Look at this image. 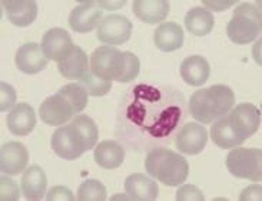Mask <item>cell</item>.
Masks as SVG:
<instances>
[{
  "mask_svg": "<svg viewBox=\"0 0 262 201\" xmlns=\"http://www.w3.org/2000/svg\"><path fill=\"white\" fill-rule=\"evenodd\" d=\"M125 53V71H123V75L118 82L121 84H128V82H132L134 79L138 78L139 75V71H141V62L138 56L132 53V52H123Z\"/></svg>",
  "mask_w": 262,
  "mask_h": 201,
  "instance_id": "4dcf8cb0",
  "label": "cell"
},
{
  "mask_svg": "<svg viewBox=\"0 0 262 201\" xmlns=\"http://www.w3.org/2000/svg\"><path fill=\"white\" fill-rule=\"evenodd\" d=\"M93 158H95V163L102 168L115 170L121 167L125 161V148L122 144L116 141H102L95 148Z\"/></svg>",
  "mask_w": 262,
  "mask_h": 201,
  "instance_id": "cb8c5ba5",
  "label": "cell"
},
{
  "mask_svg": "<svg viewBox=\"0 0 262 201\" xmlns=\"http://www.w3.org/2000/svg\"><path fill=\"white\" fill-rule=\"evenodd\" d=\"M235 105L234 91L227 85H212L198 89L189 98V112L201 124H212L227 115Z\"/></svg>",
  "mask_w": 262,
  "mask_h": 201,
  "instance_id": "7a4b0ae2",
  "label": "cell"
},
{
  "mask_svg": "<svg viewBox=\"0 0 262 201\" xmlns=\"http://www.w3.org/2000/svg\"><path fill=\"white\" fill-rule=\"evenodd\" d=\"M98 3V6L103 10H118V9H121L126 5V2L125 0H121V2H96Z\"/></svg>",
  "mask_w": 262,
  "mask_h": 201,
  "instance_id": "74e56055",
  "label": "cell"
},
{
  "mask_svg": "<svg viewBox=\"0 0 262 201\" xmlns=\"http://www.w3.org/2000/svg\"><path fill=\"white\" fill-rule=\"evenodd\" d=\"M73 116H75V111L69 104V100L64 99L59 93L46 98L40 105V119L50 127L63 125Z\"/></svg>",
  "mask_w": 262,
  "mask_h": 201,
  "instance_id": "7c38bea8",
  "label": "cell"
},
{
  "mask_svg": "<svg viewBox=\"0 0 262 201\" xmlns=\"http://www.w3.org/2000/svg\"><path fill=\"white\" fill-rule=\"evenodd\" d=\"M14 62L20 72L28 73V75H35V73L42 72L48 66L49 59L45 56L40 45L30 42L21 45L17 49Z\"/></svg>",
  "mask_w": 262,
  "mask_h": 201,
  "instance_id": "9a60e30c",
  "label": "cell"
},
{
  "mask_svg": "<svg viewBox=\"0 0 262 201\" xmlns=\"http://www.w3.org/2000/svg\"><path fill=\"white\" fill-rule=\"evenodd\" d=\"M14 102H16L14 89L6 82H2L0 84V111L2 112L9 111L14 105Z\"/></svg>",
  "mask_w": 262,
  "mask_h": 201,
  "instance_id": "836d02e7",
  "label": "cell"
},
{
  "mask_svg": "<svg viewBox=\"0 0 262 201\" xmlns=\"http://www.w3.org/2000/svg\"><path fill=\"white\" fill-rule=\"evenodd\" d=\"M215 19L205 7H193L185 16V28L195 36H206L212 32Z\"/></svg>",
  "mask_w": 262,
  "mask_h": 201,
  "instance_id": "484cf974",
  "label": "cell"
},
{
  "mask_svg": "<svg viewBox=\"0 0 262 201\" xmlns=\"http://www.w3.org/2000/svg\"><path fill=\"white\" fill-rule=\"evenodd\" d=\"M102 9L96 2H80L78 6L72 10L69 16V26L72 30L78 33L92 32L96 26H99L102 21Z\"/></svg>",
  "mask_w": 262,
  "mask_h": 201,
  "instance_id": "4fadbf2b",
  "label": "cell"
},
{
  "mask_svg": "<svg viewBox=\"0 0 262 201\" xmlns=\"http://www.w3.org/2000/svg\"><path fill=\"white\" fill-rule=\"evenodd\" d=\"M91 71L102 79L119 81L125 71V53L114 46H99L91 55Z\"/></svg>",
  "mask_w": 262,
  "mask_h": 201,
  "instance_id": "8992f818",
  "label": "cell"
},
{
  "mask_svg": "<svg viewBox=\"0 0 262 201\" xmlns=\"http://www.w3.org/2000/svg\"><path fill=\"white\" fill-rule=\"evenodd\" d=\"M211 138L212 141L222 150H229V148H235L239 147L245 143L241 136L236 134L234 127L231 125L228 114L221 116L220 119L212 122L211 127Z\"/></svg>",
  "mask_w": 262,
  "mask_h": 201,
  "instance_id": "d4e9b609",
  "label": "cell"
},
{
  "mask_svg": "<svg viewBox=\"0 0 262 201\" xmlns=\"http://www.w3.org/2000/svg\"><path fill=\"white\" fill-rule=\"evenodd\" d=\"M79 84L83 86L88 95H92V96H103L112 89V81L99 78L92 71H88L85 76L79 81Z\"/></svg>",
  "mask_w": 262,
  "mask_h": 201,
  "instance_id": "f546056e",
  "label": "cell"
},
{
  "mask_svg": "<svg viewBox=\"0 0 262 201\" xmlns=\"http://www.w3.org/2000/svg\"><path fill=\"white\" fill-rule=\"evenodd\" d=\"M231 125L236 134L247 141L249 136L255 134L261 125V111L254 104H239L228 112Z\"/></svg>",
  "mask_w": 262,
  "mask_h": 201,
  "instance_id": "9c48e42d",
  "label": "cell"
},
{
  "mask_svg": "<svg viewBox=\"0 0 262 201\" xmlns=\"http://www.w3.org/2000/svg\"><path fill=\"white\" fill-rule=\"evenodd\" d=\"M178 201H204L205 197L198 187L192 186V184H184L178 188L177 191Z\"/></svg>",
  "mask_w": 262,
  "mask_h": 201,
  "instance_id": "d6a6232c",
  "label": "cell"
},
{
  "mask_svg": "<svg viewBox=\"0 0 262 201\" xmlns=\"http://www.w3.org/2000/svg\"><path fill=\"white\" fill-rule=\"evenodd\" d=\"M188 112L184 93L177 88L138 84L121 99L116 136L136 151L169 145Z\"/></svg>",
  "mask_w": 262,
  "mask_h": 201,
  "instance_id": "6da1fadb",
  "label": "cell"
},
{
  "mask_svg": "<svg viewBox=\"0 0 262 201\" xmlns=\"http://www.w3.org/2000/svg\"><path fill=\"white\" fill-rule=\"evenodd\" d=\"M46 200L48 201H73L75 195L68 187L64 186H55L50 188L46 194Z\"/></svg>",
  "mask_w": 262,
  "mask_h": 201,
  "instance_id": "e575fe53",
  "label": "cell"
},
{
  "mask_svg": "<svg viewBox=\"0 0 262 201\" xmlns=\"http://www.w3.org/2000/svg\"><path fill=\"white\" fill-rule=\"evenodd\" d=\"M48 178L46 174L39 165H30L25 170L21 177V191L25 198L32 201L42 200L46 194Z\"/></svg>",
  "mask_w": 262,
  "mask_h": 201,
  "instance_id": "ac0fdd59",
  "label": "cell"
},
{
  "mask_svg": "<svg viewBox=\"0 0 262 201\" xmlns=\"http://www.w3.org/2000/svg\"><path fill=\"white\" fill-rule=\"evenodd\" d=\"M36 125L35 109L29 104H17L7 116V128L13 135H29Z\"/></svg>",
  "mask_w": 262,
  "mask_h": 201,
  "instance_id": "2e32d148",
  "label": "cell"
},
{
  "mask_svg": "<svg viewBox=\"0 0 262 201\" xmlns=\"http://www.w3.org/2000/svg\"><path fill=\"white\" fill-rule=\"evenodd\" d=\"M145 170L150 177L163 183L168 187H177L184 184L188 174L189 164L186 158L178 152L165 147L154 148L145 158Z\"/></svg>",
  "mask_w": 262,
  "mask_h": 201,
  "instance_id": "3957f363",
  "label": "cell"
},
{
  "mask_svg": "<svg viewBox=\"0 0 262 201\" xmlns=\"http://www.w3.org/2000/svg\"><path fill=\"white\" fill-rule=\"evenodd\" d=\"M134 30V25L126 16L122 14H109L100 21L96 36L102 43L112 45H123L130 39Z\"/></svg>",
  "mask_w": 262,
  "mask_h": 201,
  "instance_id": "ba28073f",
  "label": "cell"
},
{
  "mask_svg": "<svg viewBox=\"0 0 262 201\" xmlns=\"http://www.w3.org/2000/svg\"><path fill=\"white\" fill-rule=\"evenodd\" d=\"M40 46L45 56L57 64L69 56L75 48L69 32H66L62 28H52L48 32H45Z\"/></svg>",
  "mask_w": 262,
  "mask_h": 201,
  "instance_id": "8fae6325",
  "label": "cell"
},
{
  "mask_svg": "<svg viewBox=\"0 0 262 201\" xmlns=\"http://www.w3.org/2000/svg\"><path fill=\"white\" fill-rule=\"evenodd\" d=\"M261 29V9L251 3H242L234 10L227 26V35L236 45H248L259 36Z\"/></svg>",
  "mask_w": 262,
  "mask_h": 201,
  "instance_id": "277c9868",
  "label": "cell"
},
{
  "mask_svg": "<svg viewBox=\"0 0 262 201\" xmlns=\"http://www.w3.org/2000/svg\"><path fill=\"white\" fill-rule=\"evenodd\" d=\"M57 71L63 78L79 82L88 73V71H91L89 59L85 50L79 46H75L71 55L57 64Z\"/></svg>",
  "mask_w": 262,
  "mask_h": 201,
  "instance_id": "44dd1931",
  "label": "cell"
},
{
  "mask_svg": "<svg viewBox=\"0 0 262 201\" xmlns=\"http://www.w3.org/2000/svg\"><path fill=\"white\" fill-rule=\"evenodd\" d=\"M228 171L236 178L261 181L262 178V151L261 148H234L227 155Z\"/></svg>",
  "mask_w": 262,
  "mask_h": 201,
  "instance_id": "5b68a950",
  "label": "cell"
},
{
  "mask_svg": "<svg viewBox=\"0 0 262 201\" xmlns=\"http://www.w3.org/2000/svg\"><path fill=\"white\" fill-rule=\"evenodd\" d=\"M20 198L19 187L13 179L6 175H2L0 178V200L2 201H17Z\"/></svg>",
  "mask_w": 262,
  "mask_h": 201,
  "instance_id": "1f68e13d",
  "label": "cell"
},
{
  "mask_svg": "<svg viewBox=\"0 0 262 201\" xmlns=\"http://www.w3.org/2000/svg\"><path fill=\"white\" fill-rule=\"evenodd\" d=\"M208 143V131L196 122H186L175 134L178 151L188 155H196L205 148Z\"/></svg>",
  "mask_w": 262,
  "mask_h": 201,
  "instance_id": "30bf717a",
  "label": "cell"
},
{
  "mask_svg": "<svg viewBox=\"0 0 262 201\" xmlns=\"http://www.w3.org/2000/svg\"><path fill=\"white\" fill-rule=\"evenodd\" d=\"M2 6L6 10L7 21L17 28H26L36 21L37 3L33 0L3 2Z\"/></svg>",
  "mask_w": 262,
  "mask_h": 201,
  "instance_id": "e0dca14e",
  "label": "cell"
},
{
  "mask_svg": "<svg viewBox=\"0 0 262 201\" xmlns=\"http://www.w3.org/2000/svg\"><path fill=\"white\" fill-rule=\"evenodd\" d=\"M125 191L130 200L136 201H154L158 198L159 188L154 179L143 174H132L125 181Z\"/></svg>",
  "mask_w": 262,
  "mask_h": 201,
  "instance_id": "d6986e66",
  "label": "cell"
},
{
  "mask_svg": "<svg viewBox=\"0 0 262 201\" xmlns=\"http://www.w3.org/2000/svg\"><path fill=\"white\" fill-rule=\"evenodd\" d=\"M235 5V2L229 0V2H204V6L208 7L206 10H213V12H222L227 10L229 7H232Z\"/></svg>",
  "mask_w": 262,
  "mask_h": 201,
  "instance_id": "8d00e7d4",
  "label": "cell"
},
{
  "mask_svg": "<svg viewBox=\"0 0 262 201\" xmlns=\"http://www.w3.org/2000/svg\"><path fill=\"white\" fill-rule=\"evenodd\" d=\"M179 73H181V78L184 79L188 85L202 86L209 79L211 66L205 57L193 55V56L186 57L181 64Z\"/></svg>",
  "mask_w": 262,
  "mask_h": 201,
  "instance_id": "ffe728a7",
  "label": "cell"
},
{
  "mask_svg": "<svg viewBox=\"0 0 262 201\" xmlns=\"http://www.w3.org/2000/svg\"><path fill=\"white\" fill-rule=\"evenodd\" d=\"M50 145L57 157L68 159V161L78 159L79 157L83 155V152L88 151L83 136L79 132V129L72 124L57 128L55 134L52 135Z\"/></svg>",
  "mask_w": 262,
  "mask_h": 201,
  "instance_id": "52a82bcc",
  "label": "cell"
},
{
  "mask_svg": "<svg viewBox=\"0 0 262 201\" xmlns=\"http://www.w3.org/2000/svg\"><path fill=\"white\" fill-rule=\"evenodd\" d=\"M76 198L79 201H105L107 198L106 188L98 179H86L79 186Z\"/></svg>",
  "mask_w": 262,
  "mask_h": 201,
  "instance_id": "f1b7e54d",
  "label": "cell"
},
{
  "mask_svg": "<svg viewBox=\"0 0 262 201\" xmlns=\"http://www.w3.org/2000/svg\"><path fill=\"white\" fill-rule=\"evenodd\" d=\"M29 152L26 147L16 141L2 145L0 150V170L7 175H17L28 168Z\"/></svg>",
  "mask_w": 262,
  "mask_h": 201,
  "instance_id": "5bb4252c",
  "label": "cell"
},
{
  "mask_svg": "<svg viewBox=\"0 0 262 201\" xmlns=\"http://www.w3.org/2000/svg\"><path fill=\"white\" fill-rule=\"evenodd\" d=\"M134 13L139 21L149 23V25H155L161 22L166 21L168 14H169L170 6L169 2L166 0H136L134 2Z\"/></svg>",
  "mask_w": 262,
  "mask_h": 201,
  "instance_id": "7402d4cb",
  "label": "cell"
},
{
  "mask_svg": "<svg viewBox=\"0 0 262 201\" xmlns=\"http://www.w3.org/2000/svg\"><path fill=\"white\" fill-rule=\"evenodd\" d=\"M71 124L75 125L79 129V132L82 134L88 151L92 150L93 147H96L98 138H99V129H98V125L95 124L92 118H89L88 115L79 114L72 118Z\"/></svg>",
  "mask_w": 262,
  "mask_h": 201,
  "instance_id": "4316f807",
  "label": "cell"
},
{
  "mask_svg": "<svg viewBox=\"0 0 262 201\" xmlns=\"http://www.w3.org/2000/svg\"><path fill=\"white\" fill-rule=\"evenodd\" d=\"M262 188L259 184H255V186H251L248 188H245L244 191H242L241 197H239V200L245 201V200H254L258 201L262 198Z\"/></svg>",
  "mask_w": 262,
  "mask_h": 201,
  "instance_id": "d590c367",
  "label": "cell"
},
{
  "mask_svg": "<svg viewBox=\"0 0 262 201\" xmlns=\"http://www.w3.org/2000/svg\"><path fill=\"white\" fill-rule=\"evenodd\" d=\"M154 41L159 50L175 52L184 45V30L175 22H165L155 30Z\"/></svg>",
  "mask_w": 262,
  "mask_h": 201,
  "instance_id": "603a6c76",
  "label": "cell"
},
{
  "mask_svg": "<svg viewBox=\"0 0 262 201\" xmlns=\"http://www.w3.org/2000/svg\"><path fill=\"white\" fill-rule=\"evenodd\" d=\"M56 93L62 95L64 99L69 100V104L75 111V115L82 112L88 105V92L83 89V86L80 85L79 82L75 84H68L63 85Z\"/></svg>",
  "mask_w": 262,
  "mask_h": 201,
  "instance_id": "83f0119b",
  "label": "cell"
}]
</instances>
